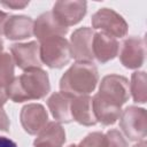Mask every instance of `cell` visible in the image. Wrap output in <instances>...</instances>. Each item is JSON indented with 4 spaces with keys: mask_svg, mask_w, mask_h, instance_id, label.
I'll list each match as a JSON object with an SVG mask.
<instances>
[{
    "mask_svg": "<svg viewBox=\"0 0 147 147\" xmlns=\"http://www.w3.org/2000/svg\"><path fill=\"white\" fill-rule=\"evenodd\" d=\"M78 147H107V137L101 132H92L80 141Z\"/></svg>",
    "mask_w": 147,
    "mask_h": 147,
    "instance_id": "obj_21",
    "label": "cell"
},
{
    "mask_svg": "<svg viewBox=\"0 0 147 147\" xmlns=\"http://www.w3.org/2000/svg\"><path fill=\"white\" fill-rule=\"evenodd\" d=\"M65 142V132L57 122L47 123L37 134L33 141L34 147H62Z\"/></svg>",
    "mask_w": 147,
    "mask_h": 147,
    "instance_id": "obj_15",
    "label": "cell"
},
{
    "mask_svg": "<svg viewBox=\"0 0 147 147\" xmlns=\"http://www.w3.org/2000/svg\"><path fill=\"white\" fill-rule=\"evenodd\" d=\"M146 72L145 71H136L131 77V88L130 92L134 102L145 103L147 100V87H146Z\"/></svg>",
    "mask_w": 147,
    "mask_h": 147,
    "instance_id": "obj_19",
    "label": "cell"
},
{
    "mask_svg": "<svg viewBox=\"0 0 147 147\" xmlns=\"http://www.w3.org/2000/svg\"><path fill=\"white\" fill-rule=\"evenodd\" d=\"M145 54V39L139 37H130L122 42L119 60L125 68L137 69L144 64Z\"/></svg>",
    "mask_w": 147,
    "mask_h": 147,
    "instance_id": "obj_10",
    "label": "cell"
},
{
    "mask_svg": "<svg viewBox=\"0 0 147 147\" xmlns=\"http://www.w3.org/2000/svg\"><path fill=\"white\" fill-rule=\"evenodd\" d=\"M7 99H8V96L6 94V90H3L2 87H0V107H2L6 103Z\"/></svg>",
    "mask_w": 147,
    "mask_h": 147,
    "instance_id": "obj_27",
    "label": "cell"
},
{
    "mask_svg": "<svg viewBox=\"0 0 147 147\" xmlns=\"http://www.w3.org/2000/svg\"><path fill=\"white\" fill-rule=\"evenodd\" d=\"M68 28L62 25L52 11H46L39 15L33 23V33L40 41L52 37H64Z\"/></svg>",
    "mask_w": 147,
    "mask_h": 147,
    "instance_id": "obj_12",
    "label": "cell"
},
{
    "mask_svg": "<svg viewBox=\"0 0 147 147\" xmlns=\"http://www.w3.org/2000/svg\"><path fill=\"white\" fill-rule=\"evenodd\" d=\"M92 106L96 122H100L105 126L113 125L121 117L122 114L121 106L111 103L100 98L98 94H95L92 98Z\"/></svg>",
    "mask_w": 147,
    "mask_h": 147,
    "instance_id": "obj_16",
    "label": "cell"
},
{
    "mask_svg": "<svg viewBox=\"0 0 147 147\" xmlns=\"http://www.w3.org/2000/svg\"><path fill=\"white\" fill-rule=\"evenodd\" d=\"M0 147H17V145L6 137H0Z\"/></svg>",
    "mask_w": 147,
    "mask_h": 147,
    "instance_id": "obj_26",
    "label": "cell"
},
{
    "mask_svg": "<svg viewBox=\"0 0 147 147\" xmlns=\"http://www.w3.org/2000/svg\"><path fill=\"white\" fill-rule=\"evenodd\" d=\"M33 21L29 16L15 15L10 16L5 25L3 34L9 40H22L33 34Z\"/></svg>",
    "mask_w": 147,
    "mask_h": 147,
    "instance_id": "obj_14",
    "label": "cell"
},
{
    "mask_svg": "<svg viewBox=\"0 0 147 147\" xmlns=\"http://www.w3.org/2000/svg\"><path fill=\"white\" fill-rule=\"evenodd\" d=\"M9 17L10 16L7 13L0 10V36L3 34V32H5V25H6V23H7V21H8Z\"/></svg>",
    "mask_w": 147,
    "mask_h": 147,
    "instance_id": "obj_25",
    "label": "cell"
},
{
    "mask_svg": "<svg viewBox=\"0 0 147 147\" xmlns=\"http://www.w3.org/2000/svg\"><path fill=\"white\" fill-rule=\"evenodd\" d=\"M21 124L24 131L29 134H38L47 124L48 114L42 105L29 103L25 105L20 114Z\"/></svg>",
    "mask_w": 147,
    "mask_h": 147,
    "instance_id": "obj_11",
    "label": "cell"
},
{
    "mask_svg": "<svg viewBox=\"0 0 147 147\" xmlns=\"http://www.w3.org/2000/svg\"><path fill=\"white\" fill-rule=\"evenodd\" d=\"M0 3L11 9H23L25 6L29 5V1H1Z\"/></svg>",
    "mask_w": 147,
    "mask_h": 147,
    "instance_id": "obj_24",
    "label": "cell"
},
{
    "mask_svg": "<svg viewBox=\"0 0 147 147\" xmlns=\"http://www.w3.org/2000/svg\"><path fill=\"white\" fill-rule=\"evenodd\" d=\"M70 110H71L72 119L76 121L77 123L85 126H92L96 124L91 96L82 95V96L72 98Z\"/></svg>",
    "mask_w": 147,
    "mask_h": 147,
    "instance_id": "obj_17",
    "label": "cell"
},
{
    "mask_svg": "<svg viewBox=\"0 0 147 147\" xmlns=\"http://www.w3.org/2000/svg\"><path fill=\"white\" fill-rule=\"evenodd\" d=\"M51 91L49 78L40 68L25 70L6 87L7 96L14 102H24L46 96Z\"/></svg>",
    "mask_w": 147,
    "mask_h": 147,
    "instance_id": "obj_1",
    "label": "cell"
},
{
    "mask_svg": "<svg viewBox=\"0 0 147 147\" xmlns=\"http://www.w3.org/2000/svg\"><path fill=\"white\" fill-rule=\"evenodd\" d=\"M71 100H72V98L65 95L62 92H55L48 98L47 106H48L53 117L57 122L70 123L72 121L71 110H70Z\"/></svg>",
    "mask_w": 147,
    "mask_h": 147,
    "instance_id": "obj_18",
    "label": "cell"
},
{
    "mask_svg": "<svg viewBox=\"0 0 147 147\" xmlns=\"http://www.w3.org/2000/svg\"><path fill=\"white\" fill-rule=\"evenodd\" d=\"M2 51H3V42H2V40L0 38V54H2Z\"/></svg>",
    "mask_w": 147,
    "mask_h": 147,
    "instance_id": "obj_29",
    "label": "cell"
},
{
    "mask_svg": "<svg viewBox=\"0 0 147 147\" xmlns=\"http://www.w3.org/2000/svg\"><path fill=\"white\" fill-rule=\"evenodd\" d=\"M94 31L91 28H79L75 30L70 37V52L71 57H74L77 62H87L93 63V42Z\"/></svg>",
    "mask_w": 147,
    "mask_h": 147,
    "instance_id": "obj_7",
    "label": "cell"
},
{
    "mask_svg": "<svg viewBox=\"0 0 147 147\" xmlns=\"http://www.w3.org/2000/svg\"><path fill=\"white\" fill-rule=\"evenodd\" d=\"M11 56L15 64L22 70L41 68L42 62L40 59V47L37 41L25 44H14L10 47Z\"/></svg>",
    "mask_w": 147,
    "mask_h": 147,
    "instance_id": "obj_8",
    "label": "cell"
},
{
    "mask_svg": "<svg viewBox=\"0 0 147 147\" xmlns=\"http://www.w3.org/2000/svg\"><path fill=\"white\" fill-rule=\"evenodd\" d=\"M92 49L94 59H96L99 63H106L118 54L119 44L115 37L105 32H96L93 36Z\"/></svg>",
    "mask_w": 147,
    "mask_h": 147,
    "instance_id": "obj_13",
    "label": "cell"
},
{
    "mask_svg": "<svg viewBox=\"0 0 147 147\" xmlns=\"http://www.w3.org/2000/svg\"><path fill=\"white\" fill-rule=\"evenodd\" d=\"M119 126L124 134L132 141L145 140L147 133V114L144 108L130 106L123 110Z\"/></svg>",
    "mask_w": 147,
    "mask_h": 147,
    "instance_id": "obj_4",
    "label": "cell"
},
{
    "mask_svg": "<svg viewBox=\"0 0 147 147\" xmlns=\"http://www.w3.org/2000/svg\"><path fill=\"white\" fill-rule=\"evenodd\" d=\"M99 82L98 69L93 63L76 62L61 77V92L70 98L88 95Z\"/></svg>",
    "mask_w": 147,
    "mask_h": 147,
    "instance_id": "obj_2",
    "label": "cell"
},
{
    "mask_svg": "<svg viewBox=\"0 0 147 147\" xmlns=\"http://www.w3.org/2000/svg\"><path fill=\"white\" fill-rule=\"evenodd\" d=\"M96 94L100 98L122 107L130 98L129 80L119 75H107L102 78L99 86V93Z\"/></svg>",
    "mask_w": 147,
    "mask_h": 147,
    "instance_id": "obj_5",
    "label": "cell"
},
{
    "mask_svg": "<svg viewBox=\"0 0 147 147\" xmlns=\"http://www.w3.org/2000/svg\"><path fill=\"white\" fill-rule=\"evenodd\" d=\"M92 26L115 38L124 37L127 33V23L125 20L110 8L99 9L92 16Z\"/></svg>",
    "mask_w": 147,
    "mask_h": 147,
    "instance_id": "obj_6",
    "label": "cell"
},
{
    "mask_svg": "<svg viewBox=\"0 0 147 147\" xmlns=\"http://www.w3.org/2000/svg\"><path fill=\"white\" fill-rule=\"evenodd\" d=\"M40 59L52 69H60L71 60L69 41L64 37H52L40 41Z\"/></svg>",
    "mask_w": 147,
    "mask_h": 147,
    "instance_id": "obj_3",
    "label": "cell"
},
{
    "mask_svg": "<svg viewBox=\"0 0 147 147\" xmlns=\"http://www.w3.org/2000/svg\"><path fill=\"white\" fill-rule=\"evenodd\" d=\"M86 1H67L61 0L54 3L52 13L56 20L64 26H71L83 20L86 14Z\"/></svg>",
    "mask_w": 147,
    "mask_h": 147,
    "instance_id": "obj_9",
    "label": "cell"
},
{
    "mask_svg": "<svg viewBox=\"0 0 147 147\" xmlns=\"http://www.w3.org/2000/svg\"><path fill=\"white\" fill-rule=\"evenodd\" d=\"M133 147H146V141H145V140L138 141V144H136Z\"/></svg>",
    "mask_w": 147,
    "mask_h": 147,
    "instance_id": "obj_28",
    "label": "cell"
},
{
    "mask_svg": "<svg viewBox=\"0 0 147 147\" xmlns=\"http://www.w3.org/2000/svg\"><path fill=\"white\" fill-rule=\"evenodd\" d=\"M9 126H10L9 118H8L7 114H6V111L3 110V108L0 107V131L8 132L9 131Z\"/></svg>",
    "mask_w": 147,
    "mask_h": 147,
    "instance_id": "obj_23",
    "label": "cell"
},
{
    "mask_svg": "<svg viewBox=\"0 0 147 147\" xmlns=\"http://www.w3.org/2000/svg\"><path fill=\"white\" fill-rule=\"evenodd\" d=\"M68 147H78V145H70V146H68Z\"/></svg>",
    "mask_w": 147,
    "mask_h": 147,
    "instance_id": "obj_30",
    "label": "cell"
},
{
    "mask_svg": "<svg viewBox=\"0 0 147 147\" xmlns=\"http://www.w3.org/2000/svg\"><path fill=\"white\" fill-rule=\"evenodd\" d=\"M14 60L9 53L0 54V87H7L14 79Z\"/></svg>",
    "mask_w": 147,
    "mask_h": 147,
    "instance_id": "obj_20",
    "label": "cell"
},
{
    "mask_svg": "<svg viewBox=\"0 0 147 147\" xmlns=\"http://www.w3.org/2000/svg\"><path fill=\"white\" fill-rule=\"evenodd\" d=\"M107 147H127V142L123 138L122 133L117 130H109L106 133Z\"/></svg>",
    "mask_w": 147,
    "mask_h": 147,
    "instance_id": "obj_22",
    "label": "cell"
}]
</instances>
